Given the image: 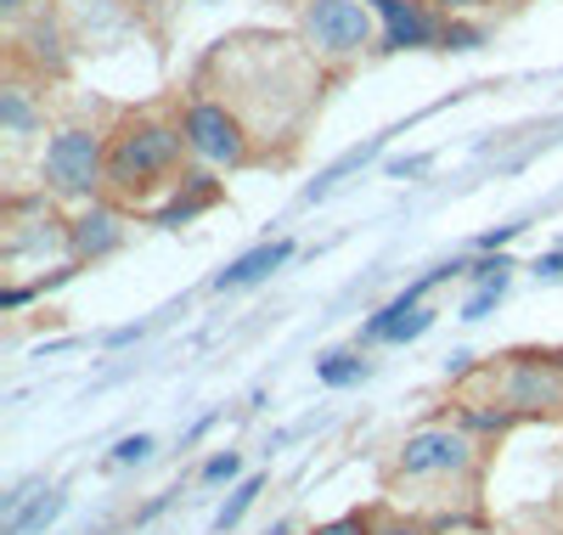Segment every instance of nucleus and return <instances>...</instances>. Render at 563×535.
<instances>
[{"instance_id": "obj_3", "label": "nucleus", "mask_w": 563, "mask_h": 535, "mask_svg": "<svg viewBox=\"0 0 563 535\" xmlns=\"http://www.w3.org/2000/svg\"><path fill=\"white\" fill-rule=\"evenodd\" d=\"M299 40L310 45V57L321 68H350L366 52H378L384 29H378L372 0H305L299 7Z\"/></svg>"}, {"instance_id": "obj_17", "label": "nucleus", "mask_w": 563, "mask_h": 535, "mask_svg": "<svg viewBox=\"0 0 563 535\" xmlns=\"http://www.w3.org/2000/svg\"><path fill=\"white\" fill-rule=\"evenodd\" d=\"M479 45H485V23L445 18V45H440V52H479Z\"/></svg>"}, {"instance_id": "obj_30", "label": "nucleus", "mask_w": 563, "mask_h": 535, "mask_svg": "<svg viewBox=\"0 0 563 535\" xmlns=\"http://www.w3.org/2000/svg\"><path fill=\"white\" fill-rule=\"evenodd\" d=\"M276 535H282V529H276Z\"/></svg>"}, {"instance_id": "obj_19", "label": "nucleus", "mask_w": 563, "mask_h": 535, "mask_svg": "<svg viewBox=\"0 0 563 535\" xmlns=\"http://www.w3.org/2000/svg\"><path fill=\"white\" fill-rule=\"evenodd\" d=\"M153 457V434H124V440L113 446V462L119 468H135V462H147Z\"/></svg>"}, {"instance_id": "obj_29", "label": "nucleus", "mask_w": 563, "mask_h": 535, "mask_svg": "<svg viewBox=\"0 0 563 535\" xmlns=\"http://www.w3.org/2000/svg\"><path fill=\"white\" fill-rule=\"evenodd\" d=\"M135 12H164V0H130Z\"/></svg>"}, {"instance_id": "obj_14", "label": "nucleus", "mask_w": 563, "mask_h": 535, "mask_svg": "<svg viewBox=\"0 0 563 535\" xmlns=\"http://www.w3.org/2000/svg\"><path fill=\"white\" fill-rule=\"evenodd\" d=\"M68 507V496L63 491H45V496H34V502H23L7 524H0V535H40L45 524H52L57 513Z\"/></svg>"}, {"instance_id": "obj_4", "label": "nucleus", "mask_w": 563, "mask_h": 535, "mask_svg": "<svg viewBox=\"0 0 563 535\" xmlns=\"http://www.w3.org/2000/svg\"><path fill=\"white\" fill-rule=\"evenodd\" d=\"M180 130H186V148H192V159L203 170H249L254 164V130L225 96H203V90L186 96Z\"/></svg>"}, {"instance_id": "obj_9", "label": "nucleus", "mask_w": 563, "mask_h": 535, "mask_svg": "<svg viewBox=\"0 0 563 535\" xmlns=\"http://www.w3.org/2000/svg\"><path fill=\"white\" fill-rule=\"evenodd\" d=\"M124 242V209L119 204H85L74 220H68V254H74V265H97V260H108L113 249Z\"/></svg>"}, {"instance_id": "obj_28", "label": "nucleus", "mask_w": 563, "mask_h": 535, "mask_svg": "<svg viewBox=\"0 0 563 535\" xmlns=\"http://www.w3.org/2000/svg\"><path fill=\"white\" fill-rule=\"evenodd\" d=\"M378 535H429V529H417V524H389V529H378Z\"/></svg>"}, {"instance_id": "obj_27", "label": "nucleus", "mask_w": 563, "mask_h": 535, "mask_svg": "<svg viewBox=\"0 0 563 535\" xmlns=\"http://www.w3.org/2000/svg\"><path fill=\"white\" fill-rule=\"evenodd\" d=\"M141 332H147V327H141V321H135V327H113V332H108V350H124V345H135Z\"/></svg>"}, {"instance_id": "obj_20", "label": "nucleus", "mask_w": 563, "mask_h": 535, "mask_svg": "<svg viewBox=\"0 0 563 535\" xmlns=\"http://www.w3.org/2000/svg\"><path fill=\"white\" fill-rule=\"evenodd\" d=\"M243 473V451H220L203 462V484H225V479H238Z\"/></svg>"}, {"instance_id": "obj_8", "label": "nucleus", "mask_w": 563, "mask_h": 535, "mask_svg": "<svg viewBox=\"0 0 563 535\" xmlns=\"http://www.w3.org/2000/svg\"><path fill=\"white\" fill-rule=\"evenodd\" d=\"M63 23H68L74 52H113V45L135 29V7L130 0H74Z\"/></svg>"}, {"instance_id": "obj_1", "label": "nucleus", "mask_w": 563, "mask_h": 535, "mask_svg": "<svg viewBox=\"0 0 563 535\" xmlns=\"http://www.w3.org/2000/svg\"><path fill=\"white\" fill-rule=\"evenodd\" d=\"M192 159L186 148V130L180 119L164 113H124L119 130L108 135V198L119 209H141L147 198H158L164 186H175Z\"/></svg>"}, {"instance_id": "obj_5", "label": "nucleus", "mask_w": 563, "mask_h": 535, "mask_svg": "<svg viewBox=\"0 0 563 535\" xmlns=\"http://www.w3.org/2000/svg\"><path fill=\"white\" fill-rule=\"evenodd\" d=\"M474 434H467L462 423H429L400 440L395 451V473L400 479H456L474 468Z\"/></svg>"}, {"instance_id": "obj_23", "label": "nucleus", "mask_w": 563, "mask_h": 535, "mask_svg": "<svg viewBox=\"0 0 563 535\" xmlns=\"http://www.w3.org/2000/svg\"><path fill=\"white\" fill-rule=\"evenodd\" d=\"M519 231H525V226H496V231H485V237H474V249H479V254H496V249H501V242H512V237H519Z\"/></svg>"}, {"instance_id": "obj_10", "label": "nucleus", "mask_w": 563, "mask_h": 535, "mask_svg": "<svg viewBox=\"0 0 563 535\" xmlns=\"http://www.w3.org/2000/svg\"><path fill=\"white\" fill-rule=\"evenodd\" d=\"M294 260V237H276V242H260V249H249V254H238L220 276H214V294H243V287H254V282H265L271 271H282Z\"/></svg>"}, {"instance_id": "obj_18", "label": "nucleus", "mask_w": 563, "mask_h": 535, "mask_svg": "<svg viewBox=\"0 0 563 535\" xmlns=\"http://www.w3.org/2000/svg\"><path fill=\"white\" fill-rule=\"evenodd\" d=\"M501 299H507V282H485V287H474V294H467V305H462V321H485Z\"/></svg>"}, {"instance_id": "obj_22", "label": "nucleus", "mask_w": 563, "mask_h": 535, "mask_svg": "<svg viewBox=\"0 0 563 535\" xmlns=\"http://www.w3.org/2000/svg\"><path fill=\"white\" fill-rule=\"evenodd\" d=\"M434 164V153H417V159H389L384 170L395 175V181H406V175H422V170H429Z\"/></svg>"}, {"instance_id": "obj_24", "label": "nucleus", "mask_w": 563, "mask_h": 535, "mask_svg": "<svg viewBox=\"0 0 563 535\" xmlns=\"http://www.w3.org/2000/svg\"><path fill=\"white\" fill-rule=\"evenodd\" d=\"M541 282H563V249H552V254H536V265H530Z\"/></svg>"}, {"instance_id": "obj_2", "label": "nucleus", "mask_w": 563, "mask_h": 535, "mask_svg": "<svg viewBox=\"0 0 563 535\" xmlns=\"http://www.w3.org/2000/svg\"><path fill=\"white\" fill-rule=\"evenodd\" d=\"M40 186L57 204H97L108 192V135L90 124H57L40 153Z\"/></svg>"}, {"instance_id": "obj_13", "label": "nucleus", "mask_w": 563, "mask_h": 535, "mask_svg": "<svg viewBox=\"0 0 563 535\" xmlns=\"http://www.w3.org/2000/svg\"><path fill=\"white\" fill-rule=\"evenodd\" d=\"M0 135L12 141H29V135H45V108L29 85H0Z\"/></svg>"}, {"instance_id": "obj_7", "label": "nucleus", "mask_w": 563, "mask_h": 535, "mask_svg": "<svg viewBox=\"0 0 563 535\" xmlns=\"http://www.w3.org/2000/svg\"><path fill=\"white\" fill-rule=\"evenodd\" d=\"M384 29L378 52H434L445 45V12H434L429 0H372Z\"/></svg>"}, {"instance_id": "obj_11", "label": "nucleus", "mask_w": 563, "mask_h": 535, "mask_svg": "<svg viewBox=\"0 0 563 535\" xmlns=\"http://www.w3.org/2000/svg\"><path fill=\"white\" fill-rule=\"evenodd\" d=\"M169 192H175V198L153 215V220H158V226H169V231H175V226H192L203 209H214V204H220V181H214L209 170H186Z\"/></svg>"}, {"instance_id": "obj_21", "label": "nucleus", "mask_w": 563, "mask_h": 535, "mask_svg": "<svg viewBox=\"0 0 563 535\" xmlns=\"http://www.w3.org/2000/svg\"><path fill=\"white\" fill-rule=\"evenodd\" d=\"M310 535H372V524H366L361 513H344V518H333V524H316Z\"/></svg>"}, {"instance_id": "obj_15", "label": "nucleus", "mask_w": 563, "mask_h": 535, "mask_svg": "<svg viewBox=\"0 0 563 535\" xmlns=\"http://www.w3.org/2000/svg\"><path fill=\"white\" fill-rule=\"evenodd\" d=\"M316 378H321L327 389H350V383H366V378H372V361H366L361 350H333V356L316 361Z\"/></svg>"}, {"instance_id": "obj_25", "label": "nucleus", "mask_w": 563, "mask_h": 535, "mask_svg": "<svg viewBox=\"0 0 563 535\" xmlns=\"http://www.w3.org/2000/svg\"><path fill=\"white\" fill-rule=\"evenodd\" d=\"M434 12H445V18H467V12H479V7H490V0H429Z\"/></svg>"}, {"instance_id": "obj_6", "label": "nucleus", "mask_w": 563, "mask_h": 535, "mask_svg": "<svg viewBox=\"0 0 563 535\" xmlns=\"http://www.w3.org/2000/svg\"><path fill=\"white\" fill-rule=\"evenodd\" d=\"M496 395L507 417H541L563 406V367L552 356H512L496 378Z\"/></svg>"}, {"instance_id": "obj_12", "label": "nucleus", "mask_w": 563, "mask_h": 535, "mask_svg": "<svg viewBox=\"0 0 563 535\" xmlns=\"http://www.w3.org/2000/svg\"><path fill=\"white\" fill-rule=\"evenodd\" d=\"M384 148H389V135H372V141H361V148H350L344 159H333V164H327V170H321V175H316V181L299 192V204H327V198H333V192H339L355 170H366V164L378 159Z\"/></svg>"}, {"instance_id": "obj_26", "label": "nucleus", "mask_w": 563, "mask_h": 535, "mask_svg": "<svg viewBox=\"0 0 563 535\" xmlns=\"http://www.w3.org/2000/svg\"><path fill=\"white\" fill-rule=\"evenodd\" d=\"M23 18H34V0H0V23H23Z\"/></svg>"}, {"instance_id": "obj_16", "label": "nucleus", "mask_w": 563, "mask_h": 535, "mask_svg": "<svg viewBox=\"0 0 563 535\" xmlns=\"http://www.w3.org/2000/svg\"><path fill=\"white\" fill-rule=\"evenodd\" d=\"M265 491V473H249V479H238L231 484V496L220 502V513H214V535H225V529H238L243 524V513L254 507V496Z\"/></svg>"}]
</instances>
